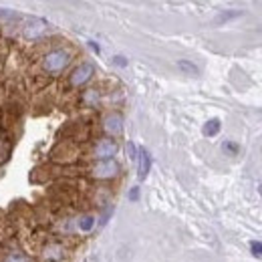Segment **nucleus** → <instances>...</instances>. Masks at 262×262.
I'll use <instances>...</instances> for the list:
<instances>
[{
  "label": "nucleus",
  "mask_w": 262,
  "mask_h": 262,
  "mask_svg": "<svg viewBox=\"0 0 262 262\" xmlns=\"http://www.w3.org/2000/svg\"><path fill=\"white\" fill-rule=\"evenodd\" d=\"M69 63H71V53L65 51V49H57V51H51V53L45 57L42 69H45L47 73H51V75H57V73H61Z\"/></svg>",
  "instance_id": "obj_1"
},
{
  "label": "nucleus",
  "mask_w": 262,
  "mask_h": 262,
  "mask_svg": "<svg viewBox=\"0 0 262 262\" xmlns=\"http://www.w3.org/2000/svg\"><path fill=\"white\" fill-rule=\"evenodd\" d=\"M93 75H95V67L91 65V63H81V65L71 73L69 83H71V87H81V85H85Z\"/></svg>",
  "instance_id": "obj_2"
},
{
  "label": "nucleus",
  "mask_w": 262,
  "mask_h": 262,
  "mask_svg": "<svg viewBox=\"0 0 262 262\" xmlns=\"http://www.w3.org/2000/svg\"><path fill=\"white\" fill-rule=\"evenodd\" d=\"M119 173V165L113 160H105V162H97L93 167V178L97 180H111Z\"/></svg>",
  "instance_id": "obj_3"
},
{
  "label": "nucleus",
  "mask_w": 262,
  "mask_h": 262,
  "mask_svg": "<svg viewBox=\"0 0 262 262\" xmlns=\"http://www.w3.org/2000/svg\"><path fill=\"white\" fill-rule=\"evenodd\" d=\"M117 154V143L113 139H101L95 149H93V156L97 158L99 162H105V160H113V156Z\"/></svg>",
  "instance_id": "obj_4"
},
{
  "label": "nucleus",
  "mask_w": 262,
  "mask_h": 262,
  "mask_svg": "<svg viewBox=\"0 0 262 262\" xmlns=\"http://www.w3.org/2000/svg\"><path fill=\"white\" fill-rule=\"evenodd\" d=\"M103 129L111 135H119L123 131V117L119 113H109L103 117Z\"/></svg>",
  "instance_id": "obj_5"
},
{
  "label": "nucleus",
  "mask_w": 262,
  "mask_h": 262,
  "mask_svg": "<svg viewBox=\"0 0 262 262\" xmlns=\"http://www.w3.org/2000/svg\"><path fill=\"white\" fill-rule=\"evenodd\" d=\"M137 162H139V180H145L149 176V169H151V156L147 149H139L137 151Z\"/></svg>",
  "instance_id": "obj_6"
},
{
  "label": "nucleus",
  "mask_w": 262,
  "mask_h": 262,
  "mask_svg": "<svg viewBox=\"0 0 262 262\" xmlns=\"http://www.w3.org/2000/svg\"><path fill=\"white\" fill-rule=\"evenodd\" d=\"M47 31V23L45 20H40V18H31V25L29 27H25V36L27 38H36V36H40V34Z\"/></svg>",
  "instance_id": "obj_7"
},
{
  "label": "nucleus",
  "mask_w": 262,
  "mask_h": 262,
  "mask_svg": "<svg viewBox=\"0 0 262 262\" xmlns=\"http://www.w3.org/2000/svg\"><path fill=\"white\" fill-rule=\"evenodd\" d=\"M42 256H45V260L57 262V260H61V258L65 256V248H63L61 244H49V246H45Z\"/></svg>",
  "instance_id": "obj_8"
},
{
  "label": "nucleus",
  "mask_w": 262,
  "mask_h": 262,
  "mask_svg": "<svg viewBox=\"0 0 262 262\" xmlns=\"http://www.w3.org/2000/svg\"><path fill=\"white\" fill-rule=\"evenodd\" d=\"M222 127V123H220V119H210V121H206L204 123V127H202V133L206 135V137H214V135H218V131Z\"/></svg>",
  "instance_id": "obj_9"
},
{
  "label": "nucleus",
  "mask_w": 262,
  "mask_h": 262,
  "mask_svg": "<svg viewBox=\"0 0 262 262\" xmlns=\"http://www.w3.org/2000/svg\"><path fill=\"white\" fill-rule=\"evenodd\" d=\"M176 67H178L182 73L190 75V77H198V75H200V69H198V65H194L192 61H178Z\"/></svg>",
  "instance_id": "obj_10"
},
{
  "label": "nucleus",
  "mask_w": 262,
  "mask_h": 262,
  "mask_svg": "<svg viewBox=\"0 0 262 262\" xmlns=\"http://www.w3.org/2000/svg\"><path fill=\"white\" fill-rule=\"evenodd\" d=\"M238 16H242V10H224V12H220V14L214 18V23H216V25H222V23H228V20L238 18Z\"/></svg>",
  "instance_id": "obj_11"
},
{
  "label": "nucleus",
  "mask_w": 262,
  "mask_h": 262,
  "mask_svg": "<svg viewBox=\"0 0 262 262\" xmlns=\"http://www.w3.org/2000/svg\"><path fill=\"white\" fill-rule=\"evenodd\" d=\"M95 226V218L93 216H81L79 218V230L81 232H91Z\"/></svg>",
  "instance_id": "obj_12"
},
{
  "label": "nucleus",
  "mask_w": 262,
  "mask_h": 262,
  "mask_svg": "<svg viewBox=\"0 0 262 262\" xmlns=\"http://www.w3.org/2000/svg\"><path fill=\"white\" fill-rule=\"evenodd\" d=\"M83 101H85L87 105H97L99 103V91L97 89H89V91H85Z\"/></svg>",
  "instance_id": "obj_13"
},
{
  "label": "nucleus",
  "mask_w": 262,
  "mask_h": 262,
  "mask_svg": "<svg viewBox=\"0 0 262 262\" xmlns=\"http://www.w3.org/2000/svg\"><path fill=\"white\" fill-rule=\"evenodd\" d=\"M4 262H31L25 254H18V252H14V254H8Z\"/></svg>",
  "instance_id": "obj_14"
},
{
  "label": "nucleus",
  "mask_w": 262,
  "mask_h": 262,
  "mask_svg": "<svg viewBox=\"0 0 262 262\" xmlns=\"http://www.w3.org/2000/svg\"><path fill=\"white\" fill-rule=\"evenodd\" d=\"M222 149L228 151L230 156H236V154H238V145L232 143V141H224V143H222Z\"/></svg>",
  "instance_id": "obj_15"
},
{
  "label": "nucleus",
  "mask_w": 262,
  "mask_h": 262,
  "mask_svg": "<svg viewBox=\"0 0 262 262\" xmlns=\"http://www.w3.org/2000/svg\"><path fill=\"white\" fill-rule=\"evenodd\" d=\"M250 250L254 256H262V242H250Z\"/></svg>",
  "instance_id": "obj_16"
},
{
  "label": "nucleus",
  "mask_w": 262,
  "mask_h": 262,
  "mask_svg": "<svg viewBox=\"0 0 262 262\" xmlns=\"http://www.w3.org/2000/svg\"><path fill=\"white\" fill-rule=\"evenodd\" d=\"M127 156H129V160H133V162L137 160V149H135V145L131 141L127 143Z\"/></svg>",
  "instance_id": "obj_17"
},
{
  "label": "nucleus",
  "mask_w": 262,
  "mask_h": 262,
  "mask_svg": "<svg viewBox=\"0 0 262 262\" xmlns=\"http://www.w3.org/2000/svg\"><path fill=\"white\" fill-rule=\"evenodd\" d=\"M0 18H18V14L12 10H0Z\"/></svg>",
  "instance_id": "obj_18"
},
{
  "label": "nucleus",
  "mask_w": 262,
  "mask_h": 262,
  "mask_svg": "<svg viewBox=\"0 0 262 262\" xmlns=\"http://www.w3.org/2000/svg\"><path fill=\"white\" fill-rule=\"evenodd\" d=\"M113 63H115L117 67H127V59H125V57H119V55H117V57H113Z\"/></svg>",
  "instance_id": "obj_19"
},
{
  "label": "nucleus",
  "mask_w": 262,
  "mask_h": 262,
  "mask_svg": "<svg viewBox=\"0 0 262 262\" xmlns=\"http://www.w3.org/2000/svg\"><path fill=\"white\" fill-rule=\"evenodd\" d=\"M139 198V188H131V192H129V200L131 202H135Z\"/></svg>",
  "instance_id": "obj_20"
},
{
  "label": "nucleus",
  "mask_w": 262,
  "mask_h": 262,
  "mask_svg": "<svg viewBox=\"0 0 262 262\" xmlns=\"http://www.w3.org/2000/svg\"><path fill=\"white\" fill-rule=\"evenodd\" d=\"M89 47L95 51V53H99V47H97V42H93V40H89Z\"/></svg>",
  "instance_id": "obj_21"
},
{
  "label": "nucleus",
  "mask_w": 262,
  "mask_h": 262,
  "mask_svg": "<svg viewBox=\"0 0 262 262\" xmlns=\"http://www.w3.org/2000/svg\"><path fill=\"white\" fill-rule=\"evenodd\" d=\"M258 192H260V194H262V184H260V188H258Z\"/></svg>",
  "instance_id": "obj_22"
}]
</instances>
